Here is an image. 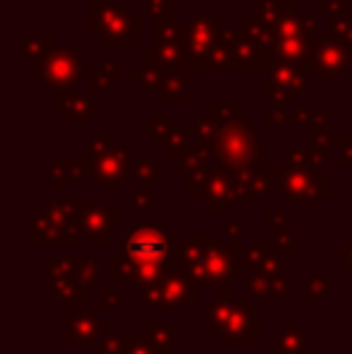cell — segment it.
Masks as SVG:
<instances>
[{"mask_svg": "<svg viewBox=\"0 0 352 354\" xmlns=\"http://www.w3.org/2000/svg\"><path fill=\"white\" fill-rule=\"evenodd\" d=\"M126 248L133 258H160V256H165V251H167V241L160 229L140 227L131 234Z\"/></svg>", "mask_w": 352, "mask_h": 354, "instance_id": "6da1fadb", "label": "cell"}]
</instances>
